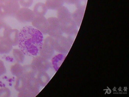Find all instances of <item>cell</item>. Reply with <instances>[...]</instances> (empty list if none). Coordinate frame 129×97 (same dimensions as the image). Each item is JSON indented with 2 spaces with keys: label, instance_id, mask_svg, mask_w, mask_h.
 <instances>
[{
  "label": "cell",
  "instance_id": "cell-1",
  "mask_svg": "<svg viewBox=\"0 0 129 97\" xmlns=\"http://www.w3.org/2000/svg\"><path fill=\"white\" fill-rule=\"evenodd\" d=\"M43 33L36 28L26 26L20 30L18 45L25 55L35 57L40 55L44 41Z\"/></svg>",
  "mask_w": 129,
  "mask_h": 97
},
{
  "label": "cell",
  "instance_id": "cell-2",
  "mask_svg": "<svg viewBox=\"0 0 129 97\" xmlns=\"http://www.w3.org/2000/svg\"><path fill=\"white\" fill-rule=\"evenodd\" d=\"M59 21L61 25L62 32L69 35L72 36L76 34L77 32V26L75 22L72 19L71 16L68 11L59 12Z\"/></svg>",
  "mask_w": 129,
  "mask_h": 97
},
{
  "label": "cell",
  "instance_id": "cell-3",
  "mask_svg": "<svg viewBox=\"0 0 129 97\" xmlns=\"http://www.w3.org/2000/svg\"><path fill=\"white\" fill-rule=\"evenodd\" d=\"M40 85L36 77H26L23 88L19 92V97H34L40 92Z\"/></svg>",
  "mask_w": 129,
  "mask_h": 97
},
{
  "label": "cell",
  "instance_id": "cell-4",
  "mask_svg": "<svg viewBox=\"0 0 129 97\" xmlns=\"http://www.w3.org/2000/svg\"><path fill=\"white\" fill-rule=\"evenodd\" d=\"M20 5L18 0H5L0 4V17L4 18L8 16H15L19 9Z\"/></svg>",
  "mask_w": 129,
  "mask_h": 97
},
{
  "label": "cell",
  "instance_id": "cell-5",
  "mask_svg": "<svg viewBox=\"0 0 129 97\" xmlns=\"http://www.w3.org/2000/svg\"><path fill=\"white\" fill-rule=\"evenodd\" d=\"M54 40L55 51L59 53L67 54L72 46V40L62 35L54 38Z\"/></svg>",
  "mask_w": 129,
  "mask_h": 97
},
{
  "label": "cell",
  "instance_id": "cell-6",
  "mask_svg": "<svg viewBox=\"0 0 129 97\" xmlns=\"http://www.w3.org/2000/svg\"><path fill=\"white\" fill-rule=\"evenodd\" d=\"M55 51L54 38L48 36L44 40L40 55L49 60L52 57Z\"/></svg>",
  "mask_w": 129,
  "mask_h": 97
},
{
  "label": "cell",
  "instance_id": "cell-7",
  "mask_svg": "<svg viewBox=\"0 0 129 97\" xmlns=\"http://www.w3.org/2000/svg\"><path fill=\"white\" fill-rule=\"evenodd\" d=\"M47 20L49 23L47 34L53 38L62 35L63 32L58 19L55 17H50Z\"/></svg>",
  "mask_w": 129,
  "mask_h": 97
},
{
  "label": "cell",
  "instance_id": "cell-8",
  "mask_svg": "<svg viewBox=\"0 0 129 97\" xmlns=\"http://www.w3.org/2000/svg\"><path fill=\"white\" fill-rule=\"evenodd\" d=\"M35 15L34 11L28 8H19L15 15L16 19L21 23L32 22Z\"/></svg>",
  "mask_w": 129,
  "mask_h": 97
},
{
  "label": "cell",
  "instance_id": "cell-9",
  "mask_svg": "<svg viewBox=\"0 0 129 97\" xmlns=\"http://www.w3.org/2000/svg\"><path fill=\"white\" fill-rule=\"evenodd\" d=\"M31 22L33 26L40 31L43 35L47 34L49 23L47 19L45 17L35 16Z\"/></svg>",
  "mask_w": 129,
  "mask_h": 97
},
{
  "label": "cell",
  "instance_id": "cell-10",
  "mask_svg": "<svg viewBox=\"0 0 129 97\" xmlns=\"http://www.w3.org/2000/svg\"><path fill=\"white\" fill-rule=\"evenodd\" d=\"M31 64L35 67L38 72H47L51 66L48 60L40 55L35 56Z\"/></svg>",
  "mask_w": 129,
  "mask_h": 97
},
{
  "label": "cell",
  "instance_id": "cell-11",
  "mask_svg": "<svg viewBox=\"0 0 129 97\" xmlns=\"http://www.w3.org/2000/svg\"><path fill=\"white\" fill-rule=\"evenodd\" d=\"M19 31L16 29H9L7 31L3 37L6 38L13 46L18 45Z\"/></svg>",
  "mask_w": 129,
  "mask_h": 97
},
{
  "label": "cell",
  "instance_id": "cell-12",
  "mask_svg": "<svg viewBox=\"0 0 129 97\" xmlns=\"http://www.w3.org/2000/svg\"><path fill=\"white\" fill-rule=\"evenodd\" d=\"M67 55V54L59 53L55 56H53L51 58L52 59L50 65L55 72H57L59 69L66 58Z\"/></svg>",
  "mask_w": 129,
  "mask_h": 97
},
{
  "label": "cell",
  "instance_id": "cell-13",
  "mask_svg": "<svg viewBox=\"0 0 129 97\" xmlns=\"http://www.w3.org/2000/svg\"><path fill=\"white\" fill-rule=\"evenodd\" d=\"M13 45L5 37L0 39V54H7L9 53L13 48Z\"/></svg>",
  "mask_w": 129,
  "mask_h": 97
},
{
  "label": "cell",
  "instance_id": "cell-14",
  "mask_svg": "<svg viewBox=\"0 0 129 97\" xmlns=\"http://www.w3.org/2000/svg\"><path fill=\"white\" fill-rule=\"evenodd\" d=\"M37 70L31 64L23 66V73L22 76L27 77H34L37 76Z\"/></svg>",
  "mask_w": 129,
  "mask_h": 97
},
{
  "label": "cell",
  "instance_id": "cell-15",
  "mask_svg": "<svg viewBox=\"0 0 129 97\" xmlns=\"http://www.w3.org/2000/svg\"><path fill=\"white\" fill-rule=\"evenodd\" d=\"M37 80L40 86L44 87L46 85L50 80L49 74L46 72H39L37 74Z\"/></svg>",
  "mask_w": 129,
  "mask_h": 97
},
{
  "label": "cell",
  "instance_id": "cell-16",
  "mask_svg": "<svg viewBox=\"0 0 129 97\" xmlns=\"http://www.w3.org/2000/svg\"><path fill=\"white\" fill-rule=\"evenodd\" d=\"M47 8L44 4L38 3L35 6L34 8V13L35 16H44L46 13Z\"/></svg>",
  "mask_w": 129,
  "mask_h": 97
},
{
  "label": "cell",
  "instance_id": "cell-17",
  "mask_svg": "<svg viewBox=\"0 0 129 97\" xmlns=\"http://www.w3.org/2000/svg\"><path fill=\"white\" fill-rule=\"evenodd\" d=\"M10 71L12 74L16 77L21 76L23 73V66L20 63H16L11 66Z\"/></svg>",
  "mask_w": 129,
  "mask_h": 97
},
{
  "label": "cell",
  "instance_id": "cell-18",
  "mask_svg": "<svg viewBox=\"0 0 129 97\" xmlns=\"http://www.w3.org/2000/svg\"><path fill=\"white\" fill-rule=\"evenodd\" d=\"M13 54L14 58L17 63H22L24 61L25 55L21 49H13Z\"/></svg>",
  "mask_w": 129,
  "mask_h": 97
},
{
  "label": "cell",
  "instance_id": "cell-19",
  "mask_svg": "<svg viewBox=\"0 0 129 97\" xmlns=\"http://www.w3.org/2000/svg\"><path fill=\"white\" fill-rule=\"evenodd\" d=\"M11 27L4 21L3 18L0 17V37H3L7 31Z\"/></svg>",
  "mask_w": 129,
  "mask_h": 97
},
{
  "label": "cell",
  "instance_id": "cell-20",
  "mask_svg": "<svg viewBox=\"0 0 129 97\" xmlns=\"http://www.w3.org/2000/svg\"><path fill=\"white\" fill-rule=\"evenodd\" d=\"M11 91L7 87L0 88V97H10L11 96Z\"/></svg>",
  "mask_w": 129,
  "mask_h": 97
},
{
  "label": "cell",
  "instance_id": "cell-21",
  "mask_svg": "<svg viewBox=\"0 0 129 97\" xmlns=\"http://www.w3.org/2000/svg\"><path fill=\"white\" fill-rule=\"evenodd\" d=\"M19 3L23 7L28 8L33 3L34 0H18Z\"/></svg>",
  "mask_w": 129,
  "mask_h": 97
},
{
  "label": "cell",
  "instance_id": "cell-22",
  "mask_svg": "<svg viewBox=\"0 0 129 97\" xmlns=\"http://www.w3.org/2000/svg\"><path fill=\"white\" fill-rule=\"evenodd\" d=\"M6 68L4 62L0 60V77L6 73Z\"/></svg>",
  "mask_w": 129,
  "mask_h": 97
},
{
  "label": "cell",
  "instance_id": "cell-23",
  "mask_svg": "<svg viewBox=\"0 0 129 97\" xmlns=\"http://www.w3.org/2000/svg\"><path fill=\"white\" fill-rule=\"evenodd\" d=\"M5 0H0V4L3 3Z\"/></svg>",
  "mask_w": 129,
  "mask_h": 97
},
{
  "label": "cell",
  "instance_id": "cell-24",
  "mask_svg": "<svg viewBox=\"0 0 129 97\" xmlns=\"http://www.w3.org/2000/svg\"><path fill=\"white\" fill-rule=\"evenodd\" d=\"M1 37H0V39H1Z\"/></svg>",
  "mask_w": 129,
  "mask_h": 97
}]
</instances>
